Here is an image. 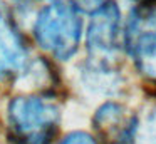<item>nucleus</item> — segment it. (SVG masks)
<instances>
[{
	"label": "nucleus",
	"mask_w": 156,
	"mask_h": 144,
	"mask_svg": "<svg viewBox=\"0 0 156 144\" xmlns=\"http://www.w3.org/2000/svg\"><path fill=\"white\" fill-rule=\"evenodd\" d=\"M139 3H148V2H154V0H138Z\"/></svg>",
	"instance_id": "1a4fd4ad"
},
{
	"label": "nucleus",
	"mask_w": 156,
	"mask_h": 144,
	"mask_svg": "<svg viewBox=\"0 0 156 144\" xmlns=\"http://www.w3.org/2000/svg\"><path fill=\"white\" fill-rule=\"evenodd\" d=\"M27 64V50L19 30L0 9V79L22 72Z\"/></svg>",
	"instance_id": "423d86ee"
},
{
	"label": "nucleus",
	"mask_w": 156,
	"mask_h": 144,
	"mask_svg": "<svg viewBox=\"0 0 156 144\" xmlns=\"http://www.w3.org/2000/svg\"><path fill=\"white\" fill-rule=\"evenodd\" d=\"M94 129L101 144H133L138 119L121 104L108 102L96 112Z\"/></svg>",
	"instance_id": "39448f33"
},
{
	"label": "nucleus",
	"mask_w": 156,
	"mask_h": 144,
	"mask_svg": "<svg viewBox=\"0 0 156 144\" xmlns=\"http://www.w3.org/2000/svg\"><path fill=\"white\" fill-rule=\"evenodd\" d=\"M154 144H156V139H154Z\"/></svg>",
	"instance_id": "9d476101"
},
{
	"label": "nucleus",
	"mask_w": 156,
	"mask_h": 144,
	"mask_svg": "<svg viewBox=\"0 0 156 144\" xmlns=\"http://www.w3.org/2000/svg\"><path fill=\"white\" fill-rule=\"evenodd\" d=\"M59 144H98L96 139H92V136L86 132H72L69 136H66Z\"/></svg>",
	"instance_id": "0eeeda50"
},
{
	"label": "nucleus",
	"mask_w": 156,
	"mask_h": 144,
	"mask_svg": "<svg viewBox=\"0 0 156 144\" xmlns=\"http://www.w3.org/2000/svg\"><path fill=\"white\" fill-rule=\"evenodd\" d=\"M126 50L136 69L156 82V3H139L129 15L124 32Z\"/></svg>",
	"instance_id": "7ed1b4c3"
},
{
	"label": "nucleus",
	"mask_w": 156,
	"mask_h": 144,
	"mask_svg": "<svg viewBox=\"0 0 156 144\" xmlns=\"http://www.w3.org/2000/svg\"><path fill=\"white\" fill-rule=\"evenodd\" d=\"M9 127L17 144H49L57 134V104L39 96H20L9 104Z\"/></svg>",
	"instance_id": "f257e3e1"
},
{
	"label": "nucleus",
	"mask_w": 156,
	"mask_h": 144,
	"mask_svg": "<svg viewBox=\"0 0 156 144\" xmlns=\"http://www.w3.org/2000/svg\"><path fill=\"white\" fill-rule=\"evenodd\" d=\"M34 35L45 52L59 60H67L76 54L82 35V20L74 3L55 2L47 5L34 25Z\"/></svg>",
	"instance_id": "f03ea898"
},
{
	"label": "nucleus",
	"mask_w": 156,
	"mask_h": 144,
	"mask_svg": "<svg viewBox=\"0 0 156 144\" xmlns=\"http://www.w3.org/2000/svg\"><path fill=\"white\" fill-rule=\"evenodd\" d=\"M74 2L77 9H86V10H96L102 3H106L104 0H74Z\"/></svg>",
	"instance_id": "6e6552de"
},
{
	"label": "nucleus",
	"mask_w": 156,
	"mask_h": 144,
	"mask_svg": "<svg viewBox=\"0 0 156 144\" xmlns=\"http://www.w3.org/2000/svg\"><path fill=\"white\" fill-rule=\"evenodd\" d=\"M121 15L114 2H106L92 12L87 27V49L92 59L104 60L116 52L119 45Z\"/></svg>",
	"instance_id": "20e7f679"
}]
</instances>
